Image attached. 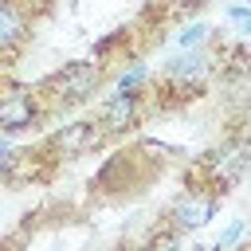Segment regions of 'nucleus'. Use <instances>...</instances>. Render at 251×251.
Returning <instances> with one entry per match:
<instances>
[{"label":"nucleus","instance_id":"obj_1","mask_svg":"<svg viewBox=\"0 0 251 251\" xmlns=\"http://www.w3.org/2000/svg\"><path fill=\"white\" fill-rule=\"evenodd\" d=\"M94 82H98V67H94V63H71V67L55 78V90H59L63 98H86V94L94 90Z\"/></svg>","mask_w":251,"mask_h":251},{"label":"nucleus","instance_id":"obj_2","mask_svg":"<svg viewBox=\"0 0 251 251\" xmlns=\"http://www.w3.org/2000/svg\"><path fill=\"white\" fill-rule=\"evenodd\" d=\"M133 114H137V102H133V94L129 90H118L110 102H106V110H102V126L114 133V129H126V126H133Z\"/></svg>","mask_w":251,"mask_h":251},{"label":"nucleus","instance_id":"obj_3","mask_svg":"<svg viewBox=\"0 0 251 251\" xmlns=\"http://www.w3.org/2000/svg\"><path fill=\"white\" fill-rule=\"evenodd\" d=\"M212 212H216V204L212 200H200V196H184L176 208H173V224L184 231V227H200V224H208L212 220Z\"/></svg>","mask_w":251,"mask_h":251},{"label":"nucleus","instance_id":"obj_4","mask_svg":"<svg viewBox=\"0 0 251 251\" xmlns=\"http://www.w3.org/2000/svg\"><path fill=\"white\" fill-rule=\"evenodd\" d=\"M31 114H35V110H31V98L20 94V90L0 102V126H4V129H24V126H31Z\"/></svg>","mask_w":251,"mask_h":251},{"label":"nucleus","instance_id":"obj_5","mask_svg":"<svg viewBox=\"0 0 251 251\" xmlns=\"http://www.w3.org/2000/svg\"><path fill=\"white\" fill-rule=\"evenodd\" d=\"M94 141H98L94 122H75V126H67V129L55 137V145H59L63 153H78V149H86V145H94Z\"/></svg>","mask_w":251,"mask_h":251},{"label":"nucleus","instance_id":"obj_6","mask_svg":"<svg viewBox=\"0 0 251 251\" xmlns=\"http://www.w3.org/2000/svg\"><path fill=\"white\" fill-rule=\"evenodd\" d=\"M24 16H20V8L16 4H0V51H8V47H16L20 39H24Z\"/></svg>","mask_w":251,"mask_h":251},{"label":"nucleus","instance_id":"obj_7","mask_svg":"<svg viewBox=\"0 0 251 251\" xmlns=\"http://www.w3.org/2000/svg\"><path fill=\"white\" fill-rule=\"evenodd\" d=\"M216 173H220V180H235L239 173H243V165H247V149L243 145H231V149H224V153H216Z\"/></svg>","mask_w":251,"mask_h":251},{"label":"nucleus","instance_id":"obj_8","mask_svg":"<svg viewBox=\"0 0 251 251\" xmlns=\"http://www.w3.org/2000/svg\"><path fill=\"white\" fill-rule=\"evenodd\" d=\"M204 71H208V63H204V55H196V51L176 55V59L169 63V75H173V78H204Z\"/></svg>","mask_w":251,"mask_h":251},{"label":"nucleus","instance_id":"obj_9","mask_svg":"<svg viewBox=\"0 0 251 251\" xmlns=\"http://www.w3.org/2000/svg\"><path fill=\"white\" fill-rule=\"evenodd\" d=\"M204 35H208V27H204V24H192V27H184V31H180V47H196Z\"/></svg>","mask_w":251,"mask_h":251},{"label":"nucleus","instance_id":"obj_10","mask_svg":"<svg viewBox=\"0 0 251 251\" xmlns=\"http://www.w3.org/2000/svg\"><path fill=\"white\" fill-rule=\"evenodd\" d=\"M141 78H145V63H137V67H133L129 75H122V78H118V90H133V86H137Z\"/></svg>","mask_w":251,"mask_h":251},{"label":"nucleus","instance_id":"obj_11","mask_svg":"<svg viewBox=\"0 0 251 251\" xmlns=\"http://www.w3.org/2000/svg\"><path fill=\"white\" fill-rule=\"evenodd\" d=\"M227 20H231L239 31H247V35H251V12H247V8H231V12H227Z\"/></svg>","mask_w":251,"mask_h":251},{"label":"nucleus","instance_id":"obj_12","mask_svg":"<svg viewBox=\"0 0 251 251\" xmlns=\"http://www.w3.org/2000/svg\"><path fill=\"white\" fill-rule=\"evenodd\" d=\"M239 231H243V224L235 220V224H231V227H227V231L220 235V247H227V243H235V239H239Z\"/></svg>","mask_w":251,"mask_h":251},{"label":"nucleus","instance_id":"obj_13","mask_svg":"<svg viewBox=\"0 0 251 251\" xmlns=\"http://www.w3.org/2000/svg\"><path fill=\"white\" fill-rule=\"evenodd\" d=\"M12 161H16V153H12V149H0V173H8Z\"/></svg>","mask_w":251,"mask_h":251},{"label":"nucleus","instance_id":"obj_14","mask_svg":"<svg viewBox=\"0 0 251 251\" xmlns=\"http://www.w3.org/2000/svg\"><path fill=\"white\" fill-rule=\"evenodd\" d=\"M180 8H196V4H204V0H176Z\"/></svg>","mask_w":251,"mask_h":251},{"label":"nucleus","instance_id":"obj_15","mask_svg":"<svg viewBox=\"0 0 251 251\" xmlns=\"http://www.w3.org/2000/svg\"><path fill=\"white\" fill-rule=\"evenodd\" d=\"M35 4H47V0H35Z\"/></svg>","mask_w":251,"mask_h":251},{"label":"nucleus","instance_id":"obj_16","mask_svg":"<svg viewBox=\"0 0 251 251\" xmlns=\"http://www.w3.org/2000/svg\"><path fill=\"white\" fill-rule=\"evenodd\" d=\"M243 4H251V0H243Z\"/></svg>","mask_w":251,"mask_h":251}]
</instances>
